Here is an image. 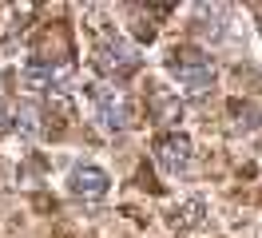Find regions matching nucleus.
<instances>
[{
    "instance_id": "f257e3e1",
    "label": "nucleus",
    "mask_w": 262,
    "mask_h": 238,
    "mask_svg": "<svg viewBox=\"0 0 262 238\" xmlns=\"http://www.w3.org/2000/svg\"><path fill=\"white\" fill-rule=\"evenodd\" d=\"M167 72L179 79V88L187 95H203V92L214 88V63H211V56L199 52V48H171Z\"/></svg>"
},
{
    "instance_id": "f03ea898",
    "label": "nucleus",
    "mask_w": 262,
    "mask_h": 238,
    "mask_svg": "<svg viewBox=\"0 0 262 238\" xmlns=\"http://www.w3.org/2000/svg\"><path fill=\"white\" fill-rule=\"evenodd\" d=\"M96 63L107 79H127V76L139 72L143 56H139V48L131 44V40H123V36H103L99 48H96Z\"/></svg>"
},
{
    "instance_id": "7ed1b4c3",
    "label": "nucleus",
    "mask_w": 262,
    "mask_h": 238,
    "mask_svg": "<svg viewBox=\"0 0 262 238\" xmlns=\"http://www.w3.org/2000/svg\"><path fill=\"white\" fill-rule=\"evenodd\" d=\"M92 103H96V119L103 131H127L131 123V107H127V95L115 92V88H107V83H96L92 88Z\"/></svg>"
},
{
    "instance_id": "20e7f679",
    "label": "nucleus",
    "mask_w": 262,
    "mask_h": 238,
    "mask_svg": "<svg viewBox=\"0 0 262 238\" xmlns=\"http://www.w3.org/2000/svg\"><path fill=\"white\" fill-rule=\"evenodd\" d=\"M72 79V68L60 60H48V56H32L24 63V88L32 92H52V88H64Z\"/></svg>"
},
{
    "instance_id": "39448f33",
    "label": "nucleus",
    "mask_w": 262,
    "mask_h": 238,
    "mask_svg": "<svg viewBox=\"0 0 262 238\" xmlns=\"http://www.w3.org/2000/svg\"><path fill=\"white\" fill-rule=\"evenodd\" d=\"M155 163L163 167L167 175H183L191 167V139L183 131H167L155 139Z\"/></svg>"
},
{
    "instance_id": "423d86ee",
    "label": "nucleus",
    "mask_w": 262,
    "mask_h": 238,
    "mask_svg": "<svg viewBox=\"0 0 262 238\" xmlns=\"http://www.w3.org/2000/svg\"><path fill=\"white\" fill-rule=\"evenodd\" d=\"M68 187H72L76 199H92V203H96V199L107 194L112 179H107V171L96 167V163H80V167H72V175H68Z\"/></svg>"
},
{
    "instance_id": "0eeeda50",
    "label": "nucleus",
    "mask_w": 262,
    "mask_h": 238,
    "mask_svg": "<svg viewBox=\"0 0 262 238\" xmlns=\"http://www.w3.org/2000/svg\"><path fill=\"white\" fill-rule=\"evenodd\" d=\"M8 127H16L24 139H36V135L44 131V123H40V107H36L32 99L16 103V107H12V123H8Z\"/></svg>"
},
{
    "instance_id": "6e6552de",
    "label": "nucleus",
    "mask_w": 262,
    "mask_h": 238,
    "mask_svg": "<svg viewBox=\"0 0 262 238\" xmlns=\"http://www.w3.org/2000/svg\"><path fill=\"white\" fill-rule=\"evenodd\" d=\"M155 107H159V115H163L167 123L179 119V99H163V95H155Z\"/></svg>"
}]
</instances>
